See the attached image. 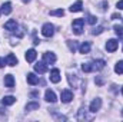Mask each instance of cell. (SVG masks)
I'll return each instance as SVG.
<instances>
[{
  "label": "cell",
  "instance_id": "7c38bea8",
  "mask_svg": "<svg viewBox=\"0 0 123 122\" xmlns=\"http://www.w3.org/2000/svg\"><path fill=\"white\" fill-rule=\"evenodd\" d=\"M44 99H46L47 102L55 103V102H56V93H55L53 91H50V89H47L46 93H44Z\"/></svg>",
  "mask_w": 123,
  "mask_h": 122
},
{
  "label": "cell",
  "instance_id": "3957f363",
  "mask_svg": "<svg viewBox=\"0 0 123 122\" xmlns=\"http://www.w3.org/2000/svg\"><path fill=\"white\" fill-rule=\"evenodd\" d=\"M60 99L62 102H64V103H69L72 99H73V92L69 91V89H63L60 93Z\"/></svg>",
  "mask_w": 123,
  "mask_h": 122
},
{
  "label": "cell",
  "instance_id": "ac0fdd59",
  "mask_svg": "<svg viewBox=\"0 0 123 122\" xmlns=\"http://www.w3.org/2000/svg\"><path fill=\"white\" fill-rule=\"evenodd\" d=\"M27 83L30 85H37L39 83V78L34 73H27Z\"/></svg>",
  "mask_w": 123,
  "mask_h": 122
},
{
  "label": "cell",
  "instance_id": "2e32d148",
  "mask_svg": "<svg viewBox=\"0 0 123 122\" xmlns=\"http://www.w3.org/2000/svg\"><path fill=\"white\" fill-rule=\"evenodd\" d=\"M77 119H79V121H85V119L92 121V116H89V115L86 114V109H80L79 114H77Z\"/></svg>",
  "mask_w": 123,
  "mask_h": 122
},
{
  "label": "cell",
  "instance_id": "f1b7e54d",
  "mask_svg": "<svg viewBox=\"0 0 123 122\" xmlns=\"http://www.w3.org/2000/svg\"><path fill=\"white\" fill-rule=\"evenodd\" d=\"M69 83H70L72 86L76 85V75H73V78H72V75H69Z\"/></svg>",
  "mask_w": 123,
  "mask_h": 122
},
{
  "label": "cell",
  "instance_id": "7402d4cb",
  "mask_svg": "<svg viewBox=\"0 0 123 122\" xmlns=\"http://www.w3.org/2000/svg\"><path fill=\"white\" fill-rule=\"evenodd\" d=\"M115 72L119 73V75H123V61H120V62L116 63V66H115Z\"/></svg>",
  "mask_w": 123,
  "mask_h": 122
},
{
  "label": "cell",
  "instance_id": "f546056e",
  "mask_svg": "<svg viewBox=\"0 0 123 122\" xmlns=\"http://www.w3.org/2000/svg\"><path fill=\"white\" fill-rule=\"evenodd\" d=\"M53 116H55L56 119H60V121H66V119H67L66 116H63V115H59V114H53Z\"/></svg>",
  "mask_w": 123,
  "mask_h": 122
},
{
  "label": "cell",
  "instance_id": "d6986e66",
  "mask_svg": "<svg viewBox=\"0 0 123 122\" xmlns=\"http://www.w3.org/2000/svg\"><path fill=\"white\" fill-rule=\"evenodd\" d=\"M82 7H83V3L79 0V1H76L74 4L70 6V12H72V13H73V12H82Z\"/></svg>",
  "mask_w": 123,
  "mask_h": 122
},
{
  "label": "cell",
  "instance_id": "ffe728a7",
  "mask_svg": "<svg viewBox=\"0 0 123 122\" xmlns=\"http://www.w3.org/2000/svg\"><path fill=\"white\" fill-rule=\"evenodd\" d=\"M14 102H16V98L14 96H4L1 99V103L3 105H13Z\"/></svg>",
  "mask_w": 123,
  "mask_h": 122
},
{
  "label": "cell",
  "instance_id": "603a6c76",
  "mask_svg": "<svg viewBox=\"0 0 123 122\" xmlns=\"http://www.w3.org/2000/svg\"><path fill=\"white\" fill-rule=\"evenodd\" d=\"M67 46H69V49H70V52H76V47H77V45H76V42H73V40H67Z\"/></svg>",
  "mask_w": 123,
  "mask_h": 122
},
{
  "label": "cell",
  "instance_id": "6da1fadb",
  "mask_svg": "<svg viewBox=\"0 0 123 122\" xmlns=\"http://www.w3.org/2000/svg\"><path fill=\"white\" fill-rule=\"evenodd\" d=\"M83 25H85V19H76V20H73V25H72L73 33L74 34H82L83 33Z\"/></svg>",
  "mask_w": 123,
  "mask_h": 122
},
{
  "label": "cell",
  "instance_id": "1f68e13d",
  "mask_svg": "<svg viewBox=\"0 0 123 122\" xmlns=\"http://www.w3.org/2000/svg\"><path fill=\"white\" fill-rule=\"evenodd\" d=\"M100 9H102V10H106V9H107V3H106V1L100 3Z\"/></svg>",
  "mask_w": 123,
  "mask_h": 122
},
{
  "label": "cell",
  "instance_id": "484cf974",
  "mask_svg": "<svg viewBox=\"0 0 123 122\" xmlns=\"http://www.w3.org/2000/svg\"><path fill=\"white\" fill-rule=\"evenodd\" d=\"M113 29H115V32H116L117 36H120V37L123 36V26H120V25H115Z\"/></svg>",
  "mask_w": 123,
  "mask_h": 122
},
{
  "label": "cell",
  "instance_id": "52a82bcc",
  "mask_svg": "<svg viewBox=\"0 0 123 122\" xmlns=\"http://www.w3.org/2000/svg\"><path fill=\"white\" fill-rule=\"evenodd\" d=\"M60 79H62L60 70H59V69H53V70L50 72V81H52L53 83H59Z\"/></svg>",
  "mask_w": 123,
  "mask_h": 122
},
{
  "label": "cell",
  "instance_id": "83f0119b",
  "mask_svg": "<svg viewBox=\"0 0 123 122\" xmlns=\"http://www.w3.org/2000/svg\"><path fill=\"white\" fill-rule=\"evenodd\" d=\"M96 22H97L96 16H92V14L87 16V23H89V25H96Z\"/></svg>",
  "mask_w": 123,
  "mask_h": 122
},
{
  "label": "cell",
  "instance_id": "ba28073f",
  "mask_svg": "<svg viewBox=\"0 0 123 122\" xmlns=\"http://www.w3.org/2000/svg\"><path fill=\"white\" fill-rule=\"evenodd\" d=\"M34 70L37 72V73H46L47 72V66H46V62H37L36 65H34Z\"/></svg>",
  "mask_w": 123,
  "mask_h": 122
},
{
  "label": "cell",
  "instance_id": "e0dca14e",
  "mask_svg": "<svg viewBox=\"0 0 123 122\" xmlns=\"http://www.w3.org/2000/svg\"><path fill=\"white\" fill-rule=\"evenodd\" d=\"M1 13H3V14H10V13H12V3H10V1L3 3V6H1Z\"/></svg>",
  "mask_w": 123,
  "mask_h": 122
},
{
  "label": "cell",
  "instance_id": "8992f818",
  "mask_svg": "<svg viewBox=\"0 0 123 122\" xmlns=\"http://www.w3.org/2000/svg\"><path fill=\"white\" fill-rule=\"evenodd\" d=\"M100 106H102V99L96 98V99H93V102L90 103V106H89V111L94 114V112H97V111L100 109Z\"/></svg>",
  "mask_w": 123,
  "mask_h": 122
},
{
  "label": "cell",
  "instance_id": "d6a6232c",
  "mask_svg": "<svg viewBox=\"0 0 123 122\" xmlns=\"http://www.w3.org/2000/svg\"><path fill=\"white\" fill-rule=\"evenodd\" d=\"M116 6H117V9H120V10H123V0H120V1H117V3H116Z\"/></svg>",
  "mask_w": 123,
  "mask_h": 122
},
{
  "label": "cell",
  "instance_id": "9a60e30c",
  "mask_svg": "<svg viewBox=\"0 0 123 122\" xmlns=\"http://www.w3.org/2000/svg\"><path fill=\"white\" fill-rule=\"evenodd\" d=\"M4 85L7 88H13L14 86V78H13V75H6L4 76Z\"/></svg>",
  "mask_w": 123,
  "mask_h": 122
},
{
  "label": "cell",
  "instance_id": "44dd1931",
  "mask_svg": "<svg viewBox=\"0 0 123 122\" xmlns=\"http://www.w3.org/2000/svg\"><path fill=\"white\" fill-rule=\"evenodd\" d=\"M39 108H40L39 102H29L26 105V111H34V109H39Z\"/></svg>",
  "mask_w": 123,
  "mask_h": 122
},
{
  "label": "cell",
  "instance_id": "5bb4252c",
  "mask_svg": "<svg viewBox=\"0 0 123 122\" xmlns=\"http://www.w3.org/2000/svg\"><path fill=\"white\" fill-rule=\"evenodd\" d=\"M79 52L83 53V55H85V53H89V52H90V43H89V42H83V43L79 46Z\"/></svg>",
  "mask_w": 123,
  "mask_h": 122
},
{
  "label": "cell",
  "instance_id": "4316f807",
  "mask_svg": "<svg viewBox=\"0 0 123 122\" xmlns=\"http://www.w3.org/2000/svg\"><path fill=\"white\" fill-rule=\"evenodd\" d=\"M103 30H105V27H103V26H97V27H94V29L92 30V34H100Z\"/></svg>",
  "mask_w": 123,
  "mask_h": 122
},
{
  "label": "cell",
  "instance_id": "cb8c5ba5",
  "mask_svg": "<svg viewBox=\"0 0 123 122\" xmlns=\"http://www.w3.org/2000/svg\"><path fill=\"white\" fill-rule=\"evenodd\" d=\"M50 14H52V16H59V17H62V16H64V10H63V9L52 10V12H50Z\"/></svg>",
  "mask_w": 123,
  "mask_h": 122
},
{
  "label": "cell",
  "instance_id": "30bf717a",
  "mask_svg": "<svg viewBox=\"0 0 123 122\" xmlns=\"http://www.w3.org/2000/svg\"><path fill=\"white\" fill-rule=\"evenodd\" d=\"M4 29L9 32H14L17 29V23H16V20H13V19H10V20H7L6 23H4Z\"/></svg>",
  "mask_w": 123,
  "mask_h": 122
},
{
  "label": "cell",
  "instance_id": "74e56055",
  "mask_svg": "<svg viewBox=\"0 0 123 122\" xmlns=\"http://www.w3.org/2000/svg\"><path fill=\"white\" fill-rule=\"evenodd\" d=\"M122 116H123V111H122Z\"/></svg>",
  "mask_w": 123,
  "mask_h": 122
},
{
  "label": "cell",
  "instance_id": "d590c367",
  "mask_svg": "<svg viewBox=\"0 0 123 122\" xmlns=\"http://www.w3.org/2000/svg\"><path fill=\"white\" fill-rule=\"evenodd\" d=\"M22 1H23V3H29L30 0H22Z\"/></svg>",
  "mask_w": 123,
  "mask_h": 122
},
{
  "label": "cell",
  "instance_id": "4fadbf2b",
  "mask_svg": "<svg viewBox=\"0 0 123 122\" xmlns=\"http://www.w3.org/2000/svg\"><path fill=\"white\" fill-rule=\"evenodd\" d=\"M36 56H37V52H36L34 49H29V50L26 52V61L29 62V63H31V62H34V59H36Z\"/></svg>",
  "mask_w": 123,
  "mask_h": 122
},
{
  "label": "cell",
  "instance_id": "277c9868",
  "mask_svg": "<svg viewBox=\"0 0 123 122\" xmlns=\"http://www.w3.org/2000/svg\"><path fill=\"white\" fill-rule=\"evenodd\" d=\"M43 61L46 62V65H52L56 62V55L52 52H44L43 53Z\"/></svg>",
  "mask_w": 123,
  "mask_h": 122
},
{
  "label": "cell",
  "instance_id": "8fae6325",
  "mask_svg": "<svg viewBox=\"0 0 123 122\" xmlns=\"http://www.w3.org/2000/svg\"><path fill=\"white\" fill-rule=\"evenodd\" d=\"M4 62H6V65H9V66H16V65H17V58H16L13 53H9V55L6 56Z\"/></svg>",
  "mask_w": 123,
  "mask_h": 122
},
{
  "label": "cell",
  "instance_id": "4dcf8cb0",
  "mask_svg": "<svg viewBox=\"0 0 123 122\" xmlns=\"http://www.w3.org/2000/svg\"><path fill=\"white\" fill-rule=\"evenodd\" d=\"M96 83H97L99 86H102V85H103V79H102L100 76H97V78H96Z\"/></svg>",
  "mask_w": 123,
  "mask_h": 122
},
{
  "label": "cell",
  "instance_id": "9c48e42d",
  "mask_svg": "<svg viewBox=\"0 0 123 122\" xmlns=\"http://www.w3.org/2000/svg\"><path fill=\"white\" fill-rule=\"evenodd\" d=\"M105 66H106V62L102 61V59H100V61H93L92 62V70L93 72H94V70H102Z\"/></svg>",
  "mask_w": 123,
  "mask_h": 122
},
{
  "label": "cell",
  "instance_id": "5b68a950",
  "mask_svg": "<svg viewBox=\"0 0 123 122\" xmlns=\"http://www.w3.org/2000/svg\"><path fill=\"white\" fill-rule=\"evenodd\" d=\"M117 46H119V42H117L116 39H110V40H107V43H106V50H107V52H115V50L117 49Z\"/></svg>",
  "mask_w": 123,
  "mask_h": 122
},
{
  "label": "cell",
  "instance_id": "e575fe53",
  "mask_svg": "<svg viewBox=\"0 0 123 122\" xmlns=\"http://www.w3.org/2000/svg\"><path fill=\"white\" fill-rule=\"evenodd\" d=\"M4 65H6V62H4V59H1V58H0V68H3Z\"/></svg>",
  "mask_w": 123,
  "mask_h": 122
},
{
  "label": "cell",
  "instance_id": "8d00e7d4",
  "mask_svg": "<svg viewBox=\"0 0 123 122\" xmlns=\"http://www.w3.org/2000/svg\"><path fill=\"white\" fill-rule=\"evenodd\" d=\"M122 93H123V86H122Z\"/></svg>",
  "mask_w": 123,
  "mask_h": 122
},
{
  "label": "cell",
  "instance_id": "d4e9b609",
  "mask_svg": "<svg viewBox=\"0 0 123 122\" xmlns=\"http://www.w3.org/2000/svg\"><path fill=\"white\" fill-rule=\"evenodd\" d=\"M82 70H83V72H86V73L93 72V70H92V63H83V65H82Z\"/></svg>",
  "mask_w": 123,
  "mask_h": 122
},
{
  "label": "cell",
  "instance_id": "836d02e7",
  "mask_svg": "<svg viewBox=\"0 0 123 122\" xmlns=\"http://www.w3.org/2000/svg\"><path fill=\"white\" fill-rule=\"evenodd\" d=\"M112 19H115V20H116V19H122V17H120V14H117V13H113V14H112Z\"/></svg>",
  "mask_w": 123,
  "mask_h": 122
},
{
  "label": "cell",
  "instance_id": "7a4b0ae2",
  "mask_svg": "<svg viewBox=\"0 0 123 122\" xmlns=\"http://www.w3.org/2000/svg\"><path fill=\"white\" fill-rule=\"evenodd\" d=\"M42 34L44 37H52L55 34V26L52 23H44L43 27H42Z\"/></svg>",
  "mask_w": 123,
  "mask_h": 122
}]
</instances>
